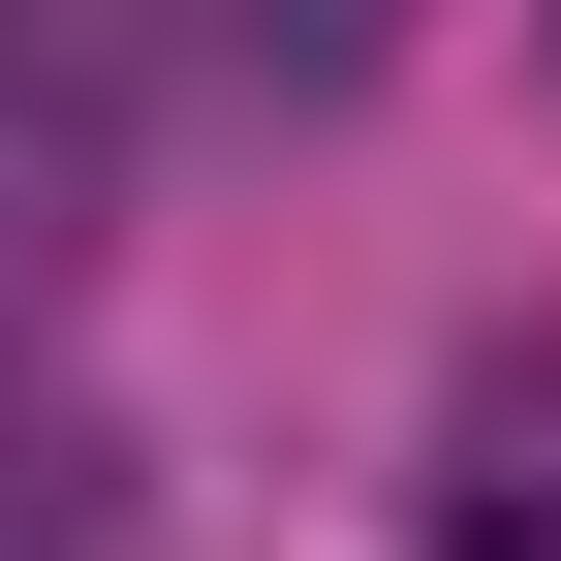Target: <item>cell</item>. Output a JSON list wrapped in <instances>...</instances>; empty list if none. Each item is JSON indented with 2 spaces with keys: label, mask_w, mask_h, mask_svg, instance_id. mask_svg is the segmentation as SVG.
<instances>
[{
  "label": "cell",
  "mask_w": 561,
  "mask_h": 561,
  "mask_svg": "<svg viewBox=\"0 0 561 561\" xmlns=\"http://www.w3.org/2000/svg\"><path fill=\"white\" fill-rule=\"evenodd\" d=\"M437 561H561V343H500L437 405Z\"/></svg>",
  "instance_id": "cell-1"
},
{
  "label": "cell",
  "mask_w": 561,
  "mask_h": 561,
  "mask_svg": "<svg viewBox=\"0 0 561 561\" xmlns=\"http://www.w3.org/2000/svg\"><path fill=\"white\" fill-rule=\"evenodd\" d=\"M157 32H187V62H250V94H375L405 0H157Z\"/></svg>",
  "instance_id": "cell-3"
},
{
  "label": "cell",
  "mask_w": 561,
  "mask_h": 561,
  "mask_svg": "<svg viewBox=\"0 0 561 561\" xmlns=\"http://www.w3.org/2000/svg\"><path fill=\"white\" fill-rule=\"evenodd\" d=\"M0 561H157V468L94 405H0Z\"/></svg>",
  "instance_id": "cell-2"
}]
</instances>
